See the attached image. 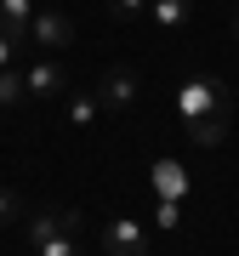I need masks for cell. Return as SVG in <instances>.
I'll list each match as a JSON object with an SVG mask.
<instances>
[{
    "label": "cell",
    "instance_id": "3957f363",
    "mask_svg": "<svg viewBox=\"0 0 239 256\" xmlns=\"http://www.w3.org/2000/svg\"><path fill=\"white\" fill-rule=\"evenodd\" d=\"M63 234H80V210H40L28 222V256L40 245H52V239H63Z\"/></svg>",
    "mask_w": 239,
    "mask_h": 256
},
{
    "label": "cell",
    "instance_id": "277c9868",
    "mask_svg": "<svg viewBox=\"0 0 239 256\" xmlns=\"http://www.w3.org/2000/svg\"><path fill=\"white\" fill-rule=\"evenodd\" d=\"M28 40L46 46V52H63V46H74V18H63V12H34Z\"/></svg>",
    "mask_w": 239,
    "mask_h": 256
},
{
    "label": "cell",
    "instance_id": "8992f818",
    "mask_svg": "<svg viewBox=\"0 0 239 256\" xmlns=\"http://www.w3.org/2000/svg\"><path fill=\"white\" fill-rule=\"evenodd\" d=\"M97 102H102V108H131V102H137V74H131V68H108V74H102V80H97Z\"/></svg>",
    "mask_w": 239,
    "mask_h": 256
},
{
    "label": "cell",
    "instance_id": "5bb4252c",
    "mask_svg": "<svg viewBox=\"0 0 239 256\" xmlns=\"http://www.w3.org/2000/svg\"><path fill=\"white\" fill-rule=\"evenodd\" d=\"M34 256H80V239H74V234H63V239H52V245H40Z\"/></svg>",
    "mask_w": 239,
    "mask_h": 256
},
{
    "label": "cell",
    "instance_id": "8fae6325",
    "mask_svg": "<svg viewBox=\"0 0 239 256\" xmlns=\"http://www.w3.org/2000/svg\"><path fill=\"white\" fill-rule=\"evenodd\" d=\"M23 97H28V80H23V68H0V114H12Z\"/></svg>",
    "mask_w": 239,
    "mask_h": 256
},
{
    "label": "cell",
    "instance_id": "7a4b0ae2",
    "mask_svg": "<svg viewBox=\"0 0 239 256\" xmlns=\"http://www.w3.org/2000/svg\"><path fill=\"white\" fill-rule=\"evenodd\" d=\"M102 250H108V256H148V234H142V222L114 216L108 228H102Z\"/></svg>",
    "mask_w": 239,
    "mask_h": 256
},
{
    "label": "cell",
    "instance_id": "52a82bcc",
    "mask_svg": "<svg viewBox=\"0 0 239 256\" xmlns=\"http://www.w3.org/2000/svg\"><path fill=\"white\" fill-rule=\"evenodd\" d=\"M148 176H154V194H160V200H182V194H188V171L176 160H154Z\"/></svg>",
    "mask_w": 239,
    "mask_h": 256
},
{
    "label": "cell",
    "instance_id": "5b68a950",
    "mask_svg": "<svg viewBox=\"0 0 239 256\" xmlns=\"http://www.w3.org/2000/svg\"><path fill=\"white\" fill-rule=\"evenodd\" d=\"M28 97H63L68 86H74V74H68V63H57V57H46V63H28Z\"/></svg>",
    "mask_w": 239,
    "mask_h": 256
},
{
    "label": "cell",
    "instance_id": "e0dca14e",
    "mask_svg": "<svg viewBox=\"0 0 239 256\" xmlns=\"http://www.w3.org/2000/svg\"><path fill=\"white\" fill-rule=\"evenodd\" d=\"M234 34H239V18H234Z\"/></svg>",
    "mask_w": 239,
    "mask_h": 256
},
{
    "label": "cell",
    "instance_id": "6da1fadb",
    "mask_svg": "<svg viewBox=\"0 0 239 256\" xmlns=\"http://www.w3.org/2000/svg\"><path fill=\"white\" fill-rule=\"evenodd\" d=\"M176 120L188 126V137L200 148H216L228 137V120H234V97L228 86L216 80V74H194L182 80V92H176Z\"/></svg>",
    "mask_w": 239,
    "mask_h": 256
},
{
    "label": "cell",
    "instance_id": "30bf717a",
    "mask_svg": "<svg viewBox=\"0 0 239 256\" xmlns=\"http://www.w3.org/2000/svg\"><path fill=\"white\" fill-rule=\"evenodd\" d=\"M148 18L160 28H188L194 23V0H148Z\"/></svg>",
    "mask_w": 239,
    "mask_h": 256
},
{
    "label": "cell",
    "instance_id": "9c48e42d",
    "mask_svg": "<svg viewBox=\"0 0 239 256\" xmlns=\"http://www.w3.org/2000/svg\"><path fill=\"white\" fill-rule=\"evenodd\" d=\"M28 23H34V6L28 0H0V34L28 40Z\"/></svg>",
    "mask_w": 239,
    "mask_h": 256
},
{
    "label": "cell",
    "instance_id": "2e32d148",
    "mask_svg": "<svg viewBox=\"0 0 239 256\" xmlns=\"http://www.w3.org/2000/svg\"><path fill=\"white\" fill-rule=\"evenodd\" d=\"M18 52H23V40H12V34H0V68H12V63H18Z\"/></svg>",
    "mask_w": 239,
    "mask_h": 256
},
{
    "label": "cell",
    "instance_id": "7c38bea8",
    "mask_svg": "<svg viewBox=\"0 0 239 256\" xmlns=\"http://www.w3.org/2000/svg\"><path fill=\"white\" fill-rule=\"evenodd\" d=\"M154 222H160L166 234H171V228H182V200H160V205H154Z\"/></svg>",
    "mask_w": 239,
    "mask_h": 256
},
{
    "label": "cell",
    "instance_id": "9a60e30c",
    "mask_svg": "<svg viewBox=\"0 0 239 256\" xmlns=\"http://www.w3.org/2000/svg\"><path fill=\"white\" fill-rule=\"evenodd\" d=\"M108 12H114V18H142L148 0H108Z\"/></svg>",
    "mask_w": 239,
    "mask_h": 256
},
{
    "label": "cell",
    "instance_id": "ba28073f",
    "mask_svg": "<svg viewBox=\"0 0 239 256\" xmlns=\"http://www.w3.org/2000/svg\"><path fill=\"white\" fill-rule=\"evenodd\" d=\"M63 114H68L74 131H92L97 114H102V102H97V92H68V97H63Z\"/></svg>",
    "mask_w": 239,
    "mask_h": 256
},
{
    "label": "cell",
    "instance_id": "4fadbf2b",
    "mask_svg": "<svg viewBox=\"0 0 239 256\" xmlns=\"http://www.w3.org/2000/svg\"><path fill=\"white\" fill-rule=\"evenodd\" d=\"M18 216H23V200H18L12 188H0V228H12Z\"/></svg>",
    "mask_w": 239,
    "mask_h": 256
}]
</instances>
